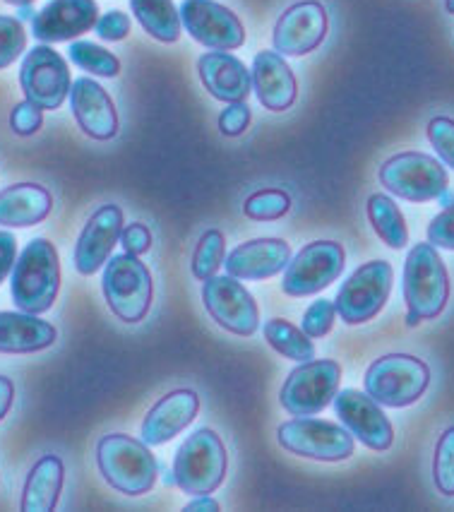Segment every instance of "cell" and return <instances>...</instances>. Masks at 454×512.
Listing matches in <instances>:
<instances>
[{
    "mask_svg": "<svg viewBox=\"0 0 454 512\" xmlns=\"http://www.w3.org/2000/svg\"><path fill=\"white\" fill-rule=\"evenodd\" d=\"M428 241L435 248L454 250V205L445 207L433 222L428 224Z\"/></svg>",
    "mask_w": 454,
    "mask_h": 512,
    "instance_id": "obj_39",
    "label": "cell"
},
{
    "mask_svg": "<svg viewBox=\"0 0 454 512\" xmlns=\"http://www.w3.org/2000/svg\"><path fill=\"white\" fill-rule=\"evenodd\" d=\"M445 10L450 15H454V0H445Z\"/></svg>",
    "mask_w": 454,
    "mask_h": 512,
    "instance_id": "obj_49",
    "label": "cell"
},
{
    "mask_svg": "<svg viewBox=\"0 0 454 512\" xmlns=\"http://www.w3.org/2000/svg\"><path fill=\"white\" fill-rule=\"evenodd\" d=\"M197 73L207 92L224 104L246 101L253 89L250 70L229 51H207L197 61Z\"/></svg>",
    "mask_w": 454,
    "mask_h": 512,
    "instance_id": "obj_22",
    "label": "cell"
},
{
    "mask_svg": "<svg viewBox=\"0 0 454 512\" xmlns=\"http://www.w3.org/2000/svg\"><path fill=\"white\" fill-rule=\"evenodd\" d=\"M219 510H221L219 503L217 500L209 498V493L207 496H197L193 503H188L183 508V512H219Z\"/></svg>",
    "mask_w": 454,
    "mask_h": 512,
    "instance_id": "obj_44",
    "label": "cell"
},
{
    "mask_svg": "<svg viewBox=\"0 0 454 512\" xmlns=\"http://www.w3.org/2000/svg\"><path fill=\"white\" fill-rule=\"evenodd\" d=\"M200 412V397L195 390H173L166 397L149 409L145 421H142V440L152 448V445H164L185 431L195 421Z\"/></svg>",
    "mask_w": 454,
    "mask_h": 512,
    "instance_id": "obj_21",
    "label": "cell"
},
{
    "mask_svg": "<svg viewBox=\"0 0 454 512\" xmlns=\"http://www.w3.org/2000/svg\"><path fill=\"white\" fill-rule=\"evenodd\" d=\"M394 284V270L387 260H370L354 270L339 289L337 315L346 325H361L373 320L385 308Z\"/></svg>",
    "mask_w": 454,
    "mask_h": 512,
    "instance_id": "obj_10",
    "label": "cell"
},
{
    "mask_svg": "<svg viewBox=\"0 0 454 512\" xmlns=\"http://www.w3.org/2000/svg\"><path fill=\"white\" fill-rule=\"evenodd\" d=\"M334 412L363 445L375 452H385L394 443V428L378 404L366 390H342L334 397Z\"/></svg>",
    "mask_w": 454,
    "mask_h": 512,
    "instance_id": "obj_16",
    "label": "cell"
},
{
    "mask_svg": "<svg viewBox=\"0 0 454 512\" xmlns=\"http://www.w3.org/2000/svg\"><path fill=\"white\" fill-rule=\"evenodd\" d=\"M334 318H337V306L327 299H318L315 303H310L306 315H303V332L310 339H320L325 335H330Z\"/></svg>",
    "mask_w": 454,
    "mask_h": 512,
    "instance_id": "obj_36",
    "label": "cell"
},
{
    "mask_svg": "<svg viewBox=\"0 0 454 512\" xmlns=\"http://www.w3.org/2000/svg\"><path fill=\"white\" fill-rule=\"evenodd\" d=\"M13 400H15L13 380H10L8 375H0V421L8 416L10 407H13Z\"/></svg>",
    "mask_w": 454,
    "mask_h": 512,
    "instance_id": "obj_43",
    "label": "cell"
},
{
    "mask_svg": "<svg viewBox=\"0 0 454 512\" xmlns=\"http://www.w3.org/2000/svg\"><path fill=\"white\" fill-rule=\"evenodd\" d=\"M404 301L423 320H435L450 301V275L433 243H416L409 250L402 277Z\"/></svg>",
    "mask_w": 454,
    "mask_h": 512,
    "instance_id": "obj_3",
    "label": "cell"
},
{
    "mask_svg": "<svg viewBox=\"0 0 454 512\" xmlns=\"http://www.w3.org/2000/svg\"><path fill=\"white\" fill-rule=\"evenodd\" d=\"M289 260L291 248L284 238H253L226 255V275L260 282L284 272Z\"/></svg>",
    "mask_w": 454,
    "mask_h": 512,
    "instance_id": "obj_20",
    "label": "cell"
},
{
    "mask_svg": "<svg viewBox=\"0 0 454 512\" xmlns=\"http://www.w3.org/2000/svg\"><path fill=\"white\" fill-rule=\"evenodd\" d=\"M99 5L94 0H51L32 20L34 39L44 44H61L97 27Z\"/></svg>",
    "mask_w": 454,
    "mask_h": 512,
    "instance_id": "obj_18",
    "label": "cell"
},
{
    "mask_svg": "<svg viewBox=\"0 0 454 512\" xmlns=\"http://www.w3.org/2000/svg\"><path fill=\"white\" fill-rule=\"evenodd\" d=\"M368 222L375 229V234L385 246L394 250H402L406 243H409V226H406V219L399 205L394 202L390 195L373 193L366 202Z\"/></svg>",
    "mask_w": 454,
    "mask_h": 512,
    "instance_id": "obj_28",
    "label": "cell"
},
{
    "mask_svg": "<svg viewBox=\"0 0 454 512\" xmlns=\"http://www.w3.org/2000/svg\"><path fill=\"white\" fill-rule=\"evenodd\" d=\"M330 29L325 5L318 0H301L286 8L274 25V49L282 56H306L325 41Z\"/></svg>",
    "mask_w": 454,
    "mask_h": 512,
    "instance_id": "obj_15",
    "label": "cell"
},
{
    "mask_svg": "<svg viewBox=\"0 0 454 512\" xmlns=\"http://www.w3.org/2000/svg\"><path fill=\"white\" fill-rule=\"evenodd\" d=\"M430 385L426 361L411 354H385L368 366L363 388L382 407L404 409L418 402Z\"/></svg>",
    "mask_w": 454,
    "mask_h": 512,
    "instance_id": "obj_4",
    "label": "cell"
},
{
    "mask_svg": "<svg viewBox=\"0 0 454 512\" xmlns=\"http://www.w3.org/2000/svg\"><path fill=\"white\" fill-rule=\"evenodd\" d=\"M68 56L73 58L77 68H82L85 73H92L97 77H116L121 73V61H118V56H113V53L106 51L104 46L92 44V41H73L68 49Z\"/></svg>",
    "mask_w": 454,
    "mask_h": 512,
    "instance_id": "obj_31",
    "label": "cell"
},
{
    "mask_svg": "<svg viewBox=\"0 0 454 512\" xmlns=\"http://www.w3.org/2000/svg\"><path fill=\"white\" fill-rule=\"evenodd\" d=\"M15 17H17V20H34V17H37V13H34V10L29 8V5H22L20 13H17Z\"/></svg>",
    "mask_w": 454,
    "mask_h": 512,
    "instance_id": "obj_45",
    "label": "cell"
},
{
    "mask_svg": "<svg viewBox=\"0 0 454 512\" xmlns=\"http://www.w3.org/2000/svg\"><path fill=\"white\" fill-rule=\"evenodd\" d=\"M291 210V195L279 188H265L253 193L243 202V214L253 222H274L282 219Z\"/></svg>",
    "mask_w": 454,
    "mask_h": 512,
    "instance_id": "obj_32",
    "label": "cell"
},
{
    "mask_svg": "<svg viewBox=\"0 0 454 512\" xmlns=\"http://www.w3.org/2000/svg\"><path fill=\"white\" fill-rule=\"evenodd\" d=\"M101 289L113 315L123 323H142L149 315L154 301V282L147 265L137 255H111L109 263L104 265Z\"/></svg>",
    "mask_w": 454,
    "mask_h": 512,
    "instance_id": "obj_6",
    "label": "cell"
},
{
    "mask_svg": "<svg viewBox=\"0 0 454 512\" xmlns=\"http://www.w3.org/2000/svg\"><path fill=\"white\" fill-rule=\"evenodd\" d=\"M253 87L260 104L270 111H286L296 104L298 82L282 53L260 51L253 61Z\"/></svg>",
    "mask_w": 454,
    "mask_h": 512,
    "instance_id": "obj_23",
    "label": "cell"
},
{
    "mask_svg": "<svg viewBox=\"0 0 454 512\" xmlns=\"http://www.w3.org/2000/svg\"><path fill=\"white\" fill-rule=\"evenodd\" d=\"M58 330L34 313H0V354H34L53 347Z\"/></svg>",
    "mask_w": 454,
    "mask_h": 512,
    "instance_id": "obj_24",
    "label": "cell"
},
{
    "mask_svg": "<svg viewBox=\"0 0 454 512\" xmlns=\"http://www.w3.org/2000/svg\"><path fill=\"white\" fill-rule=\"evenodd\" d=\"M41 125H44V109H39L32 101H20L10 113V128L15 130V135L29 138V135L39 133Z\"/></svg>",
    "mask_w": 454,
    "mask_h": 512,
    "instance_id": "obj_37",
    "label": "cell"
},
{
    "mask_svg": "<svg viewBox=\"0 0 454 512\" xmlns=\"http://www.w3.org/2000/svg\"><path fill=\"white\" fill-rule=\"evenodd\" d=\"M250 121H253L250 106L246 101H236V104H229L219 113V130L226 138H238L250 128Z\"/></svg>",
    "mask_w": 454,
    "mask_h": 512,
    "instance_id": "obj_38",
    "label": "cell"
},
{
    "mask_svg": "<svg viewBox=\"0 0 454 512\" xmlns=\"http://www.w3.org/2000/svg\"><path fill=\"white\" fill-rule=\"evenodd\" d=\"M421 315H418V313H414V311H409V313H406V327H418V325H421Z\"/></svg>",
    "mask_w": 454,
    "mask_h": 512,
    "instance_id": "obj_46",
    "label": "cell"
},
{
    "mask_svg": "<svg viewBox=\"0 0 454 512\" xmlns=\"http://www.w3.org/2000/svg\"><path fill=\"white\" fill-rule=\"evenodd\" d=\"M262 330H265L267 344H270L277 354H282L284 359L298 363L315 359V344L313 339L303 332V327L289 323V320L284 318H272L267 320Z\"/></svg>",
    "mask_w": 454,
    "mask_h": 512,
    "instance_id": "obj_29",
    "label": "cell"
},
{
    "mask_svg": "<svg viewBox=\"0 0 454 512\" xmlns=\"http://www.w3.org/2000/svg\"><path fill=\"white\" fill-rule=\"evenodd\" d=\"M121 246L125 253L130 255H145L149 248H152V231L149 226H145L142 222H133L128 226H123V234H121Z\"/></svg>",
    "mask_w": 454,
    "mask_h": 512,
    "instance_id": "obj_41",
    "label": "cell"
},
{
    "mask_svg": "<svg viewBox=\"0 0 454 512\" xmlns=\"http://www.w3.org/2000/svg\"><path fill=\"white\" fill-rule=\"evenodd\" d=\"M277 440L286 452L315 462H342L354 455V433L349 428L313 416H294L277 428Z\"/></svg>",
    "mask_w": 454,
    "mask_h": 512,
    "instance_id": "obj_8",
    "label": "cell"
},
{
    "mask_svg": "<svg viewBox=\"0 0 454 512\" xmlns=\"http://www.w3.org/2000/svg\"><path fill=\"white\" fill-rule=\"evenodd\" d=\"M181 22L197 44L212 51L241 49L246 44V27L234 10L217 0H183Z\"/></svg>",
    "mask_w": 454,
    "mask_h": 512,
    "instance_id": "obj_14",
    "label": "cell"
},
{
    "mask_svg": "<svg viewBox=\"0 0 454 512\" xmlns=\"http://www.w3.org/2000/svg\"><path fill=\"white\" fill-rule=\"evenodd\" d=\"M380 183L387 193L409 202L438 200L450 186L447 169L438 159L423 152H399L392 154L380 166Z\"/></svg>",
    "mask_w": 454,
    "mask_h": 512,
    "instance_id": "obj_7",
    "label": "cell"
},
{
    "mask_svg": "<svg viewBox=\"0 0 454 512\" xmlns=\"http://www.w3.org/2000/svg\"><path fill=\"white\" fill-rule=\"evenodd\" d=\"M130 27H133V22H130V17L125 15L123 10H111V13L99 17L97 27H94V29H97L99 39L123 41L130 34Z\"/></svg>",
    "mask_w": 454,
    "mask_h": 512,
    "instance_id": "obj_40",
    "label": "cell"
},
{
    "mask_svg": "<svg viewBox=\"0 0 454 512\" xmlns=\"http://www.w3.org/2000/svg\"><path fill=\"white\" fill-rule=\"evenodd\" d=\"M123 210L118 205H104L89 217L75 246V270L92 277L111 260L113 248L123 234Z\"/></svg>",
    "mask_w": 454,
    "mask_h": 512,
    "instance_id": "obj_17",
    "label": "cell"
},
{
    "mask_svg": "<svg viewBox=\"0 0 454 512\" xmlns=\"http://www.w3.org/2000/svg\"><path fill=\"white\" fill-rule=\"evenodd\" d=\"M70 106H73V116L82 133L89 135L92 140L106 142L118 135V111L113 99L109 97L99 82L92 77H80L73 82L70 89Z\"/></svg>",
    "mask_w": 454,
    "mask_h": 512,
    "instance_id": "obj_19",
    "label": "cell"
},
{
    "mask_svg": "<svg viewBox=\"0 0 454 512\" xmlns=\"http://www.w3.org/2000/svg\"><path fill=\"white\" fill-rule=\"evenodd\" d=\"M164 484H166V486H178V484H176V474H173V469H171V472H166Z\"/></svg>",
    "mask_w": 454,
    "mask_h": 512,
    "instance_id": "obj_47",
    "label": "cell"
},
{
    "mask_svg": "<svg viewBox=\"0 0 454 512\" xmlns=\"http://www.w3.org/2000/svg\"><path fill=\"white\" fill-rule=\"evenodd\" d=\"M17 263V238L10 231H0V284Z\"/></svg>",
    "mask_w": 454,
    "mask_h": 512,
    "instance_id": "obj_42",
    "label": "cell"
},
{
    "mask_svg": "<svg viewBox=\"0 0 454 512\" xmlns=\"http://www.w3.org/2000/svg\"><path fill=\"white\" fill-rule=\"evenodd\" d=\"M346 265L344 246L337 241H313L303 246L284 270L282 289L286 296L303 299L318 294L342 277Z\"/></svg>",
    "mask_w": 454,
    "mask_h": 512,
    "instance_id": "obj_11",
    "label": "cell"
},
{
    "mask_svg": "<svg viewBox=\"0 0 454 512\" xmlns=\"http://www.w3.org/2000/svg\"><path fill=\"white\" fill-rule=\"evenodd\" d=\"M426 135L442 162L450 166V169H454V121L452 118L433 116L426 125Z\"/></svg>",
    "mask_w": 454,
    "mask_h": 512,
    "instance_id": "obj_35",
    "label": "cell"
},
{
    "mask_svg": "<svg viewBox=\"0 0 454 512\" xmlns=\"http://www.w3.org/2000/svg\"><path fill=\"white\" fill-rule=\"evenodd\" d=\"M97 467L106 484L123 496H145L159 476L157 457L149 445L125 433H111L99 440Z\"/></svg>",
    "mask_w": 454,
    "mask_h": 512,
    "instance_id": "obj_2",
    "label": "cell"
},
{
    "mask_svg": "<svg viewBox=\"0 0 454 512\" xmlns=\"http://www.w3.org/2000/svg\"><path fill=\"white\" fill-rule=\"evenodd\" d=\"M202 303H205L214 323L224 327L231 335L250 337L258 332V303L236 277L214 275L212 279H207L205 287H202Z\"/></svg>",
    "mask_w": 454,
    "mask_h": 512,
    "instance_id": "obj_13",
    "label": "cell"
},
{
    "mask_svg": "<svg viewBox=\"0 0 454 512\" xmlns=\"http://www.w3.org/2000/svg\"><path fill=\"white\" fill-rule=\"evenodd\" d=\"M226 258V238L219 229H209L202 234L200 241H197L193 263H190V270H193L195 279L200 282H207L221 270Z\"/></svg>",
    "mask_w": 454,
    "mask_h": 512,
    "instance_id": "obj_30",
    "label": "cell"
},
{
    "mask_svg": "<svg viewBox=\"0 0 454 512\" xmlns=\"http://www.w3.org/2000/svg\"><path fill=\"white\" fill-rule=\"evenodd\" d=\"M226 469H229V455L219 433L212 428H197L173 457L176 484L190 496H207L217 491L226 479Z\"/></svg>",
    "mask_w": 454,
    "mask_h": 512,
    "instance_id": "obj_5",
    "label": "cell"
},
{
    "mask_svg": "<svg viewBox=\"0 0 454 512\" xmlns=\"http://www.w3.org/2000/svg\"><path fill=\"white\" fill-rule=\"evenodd\" d=\"M61 291V258L49 238H34L17 255L10 296L25 313L51 311Z\"/></svg>",
    "mask_w": 454,
    "mask_h": 512,
    "instance_id": "obj_1",
    "label": "cell"
},
{
    "mask_svg": "<svg viewBox=\"0 0 454 512\" xmlns=\"http://www.w3.org/2000/svg\"><path fill=\"white\" fill-rule=\"evenodd\" d=\"M342 383V366L334 359L303 361L284 380L279 402L291 416H313L330 407Z\"/></svg>",
    "mask_w": 454,
    "mask_h": 512,
    "instance_id": "obj_9",
    "label": "cell"
},
{
    "mask_svg": "<svg viewBox=\"0 0 454 512\" xmlns=\"http://www.w3.org/2000/svg\"><path fill=\"white\" fill-rule=\"evenodd\" d=\"M65 481V464L61 457L46 455L39 462H34L29 472L25 488H22V512H53L63 493Z\"/></svg>",
    "mask_w": 454,
    "mask_h": 512,
    "instance_id": "obj_26",
    "label": "cell"
},
{
    "mask_svg": "<svg viewBox=\"0 0 454 512\" xmlns=\"http://www.w3.org/2000/svg\"><path fill=\"white\" fill-rule=\"evenodd\" d=\"M433 481L442 496L454 498V426L445 428L435 445Z\"/></svg>",
    "mask_w": 454,
    "mask_h": 512,
    "instance_id": "obj_33",
    "label": "cell"
},
{
    "mask_svg": "<svg viewBox=\"0 0 454 512\" xmlns=\"http://www.w3.org/2000/svg\"><path fill=\"white\" fill-rule=\"evenodd\" d=\"M135 20L152 39L161 44H176L181 39V13L176 10L173 0H130Z\"/></svg>",
    "mask_w": 454,
    "mask_h": 512,
    "instance_id": "obj_27",
    "label": "cell"
},
{
    "mask_svg": "<svg viewBox=\"0 0 454 512\" xmlns=\"http://www.w3.org/2000/svg\"><path fill=\"white\" fill-rule=\"evenodd\" d=\"M8 5H17V8H22V5H32L34 0H5Z\"/></svg>",
    "mask_w": 454,
    "mask_h": 512,
    "instance_id": "obj_48",
    "label": "cell"
},
{
    "mask_svg": "<svg viewBox=\"0 0 454 512\" xmlns=\"http://www.w3.org/2000/svg\"><path fill=\"white\" fill-rule=\"evenodd\" d=\"M53 198L39 183H15L0 190V226H25L41 224L51 214Z\"/></svg>",
    "mask_w": 454,
    "mask_h": 512,
    "instance_id": "obj_25",
    "label": "cell"
},
{
    "mask_svg": "<svg viewBox=\"0 0 454 512\" xmlns=\"http://www.w3.org/2000/svg\"><path fill=\"white\" fill-rule=\"evenodd\" d=\"M20 87L27 101L44 111H56L70 97L73 77L61 53L53 51L51 46H37L22 61Z\"/></svg>",
    "mask_w": 454,
    "mask_h": 512,
    "instance_id": "obj_12",
    "label": "cell"
},
{
    "mask_svg": "<svg viewBox=\"0 0 454 512\" xmlns=\"http://www.w3.org/2000/svg\"><path fill=\"white\" fill-rule=\"evenodd\" d=\"M27 34L17 17L0 15V70L8 68L25 53Z\"/></svg>",
    "mask_w": 454,
    "mask_h": 512,
    "instance_id": "obj_34",
    "label": "cell"
}]
</instances>
